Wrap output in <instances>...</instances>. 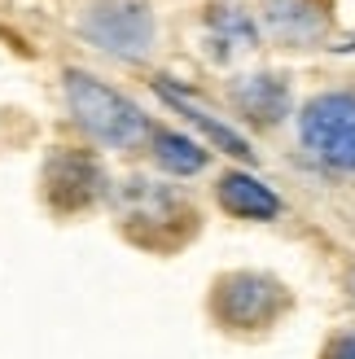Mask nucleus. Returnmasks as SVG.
I'll list each match as a JSON object with an SVG mask.
<instances>
[{
  "label": "nucleus",
  "mask_w": 355,
  "mask_h": 359,
  "mask_svg": "<svg viewBox=\"0 0 355 359\" xmlns=\"http://www.w3.org/2000/svg\"><path fill=\"white\" fill-rule=\"evenodd\" d=\"M66 105L70 114H75V123L83 128V136L93 140V145L101 149H145L149 145V132L154 123L145 118V110H140L136 101H128L119 93V88L101 83L97 75H88V70H66Z\"/></svg>",
  "instance_id": "f257e3e1"
},
{
  "label": "nucleus",
  "mask_w": 355,
  "mask_h": 359,
  "mask_svg": "<svg viewBox=\"0 0 355 359\" xmlns=\"http://www.w3.org/2000/svg\"><path fill=\"white\" fill-rule=\"evenodd\" d=\"M110 202H114L119 224L145 245H175L198 228L193 202L175 184H163V180L132 175L123 184H110Z\"/></svg>",
  "instance_id": "f03ea898"
},
{
  "label": "nucleus",
  "mask_w": 355,
  "mask_h": 359,
  "mask_svg": "<svg viewBox=\"0 0 355 359\" xmlns=\"http://www.w3.org/2000/svg\"><path fill=\"white\" fill-rule=\"evenodd\" d=\"M298 145L325 171L355 175V88H325L294 110Z\"/></svg>",
  "instance_id": "7ed1b4c3"
},
{
  "label": "nucleus",
  "mask_w": 355,
  "mask_h": 359,
  "mask_svg": "<svg viewBox=\"0 0 355 359\" xmlns=\"http://www.w3.org/2000/svg\"><path fill=\"white\" fill-rule=\"evenodd\" d=\"M79 31L119 62H145L154 53V13L145 0H93Z\"/></svg>",
  "instance_id": "20e7f679"
},
{
  "label": "nucleus",
  "mask_w": 355,
  "mask_h": 359,
  "mask_svg": "<svg viewBox=\"0 0 355 359\" xmlns=\"http://www.w3.org/2000/svg\"><path fill=\"white\" fill-rule=\"evenodd\" d=\"M110 193L105 167L93 149H58L44 163V197L53 210H88Z\"/></svg>",
  "instance_id": "39448f33"
},
{
  "label": "nucleus",
  "mask_w": 355,
  "mask_h": 359,
  "mask_svg": "<svg viewBox=\"0 0 355 359\" xmlns=\"http://www.w3.org/2000/svg\"><path fill=\"white\" fill-rule=\"evenodd\" d=\"M286 290L263 272H233L215 285V316L228 329H259L286 311Z\"/></svg>",
  "instance_id": "423d86ee"
},
{
  "label": "nucleus",
  "mask_w": 355,
  "mask_h": 359,
  "mask_svg": "<svg viewBox=\"0 0 355 359\" xmlns=\"http://www.w3.org/2000/svg\"><path fill=\"white\" fill-rule=\"evenodd\" d=\"M259 31L281 48H321L333 35V0H259Z\"/></svg>",
  "instance_id": "0eeeda50"
},
{
  "label": "nucleus",
  "mask_w": 355,
  "mask_h": 359,
  "mask_svg": "<svg viewBox=\"0 0 355 359\" xmlns=\"http://www.w3.org/2000/svg\"><path fill=\"white\" fill-rule=\"evenodd\" d=\"M228 101L255 128H281L294 114V93H290L286 75H241L228 88Z\"/></svg>",
  "instance_id": "6e6552de"
},
{
  "label": "nucleus",
  "mask_w": 355,
  "mask_h": 359,
  "mask_svg": "<svg viewBox=\"0 0 355 359\" xmlns=\"http://www.w3.org/2000/svg\"><path fill=\"white\" fill-rule=\"evenodd\" d=\"M215 197H220V206L228 215H237V219H276L281 215V197L268 189V184H259L255 175H246V171H224L220 175V184H215Z\"/></svg>",
  "instance_id": "1a4fd4ad"
},
{
  "label": "nucleus",
  "mask_w": 355,
  "mask_h": 359,
  "mask_svg": "<svg viewBox=\"0 0 355 359\" xmlns=\"http://www.w3.org/2000/svg\"><path fill=\"white\" fill-rule=\"evenodd\" d=\"M149 154L167 175H198L210 163V154L198 145V140H189L180 132H171V128H154L149 132Z\"/></svg>",
  "instance_id": "9d476101"
},
{
  "label": "nucleus",
  "mask_w": 355,
  "mask_h": 359,
  "mask_svg": "<svg viewBox=\"0 0 355 359\" xmlns=\"http://www.w3.org/2000/svg\"><path fill=\"white\" fill-rule=\"evenodd\" d=\"M329 359H355V329H351V333H342L338 342L329 346Z\"/></svg>",
  "instance_id": "9b49d317"
},
{
  "label": "nucleus",
  "mask_w": 355,
  "mask_h": 359,
  "mask_svg": "<svg viewBox=\"0 0 355 359\" xmlns=\"http://www.w3.org/2000/svg\"><path fill=\"white\" fill-rule=\"evenodd\" d=\"M347 285H351V298H355V267H351V276H347Z\"/></svg>",
  "instance_id": "f8f14e48"
}]
</instances>
